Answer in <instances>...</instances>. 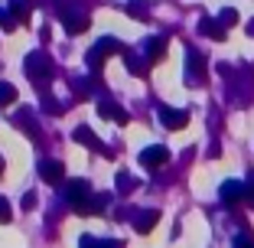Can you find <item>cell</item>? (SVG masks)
<instances>
[{
    "mask_svg": "<svg viewBox=\"0 0 254 248\" xmlns=\"http://www.w3.org/2000/svg\"><path fill=\"white\" fill-rule=\"evenodd\" d=\"M163 160H166V151H163V147H153V151L143 154V164H147V166H160Z\"/></svg>",
    "mask_w": 254,
    "mask_h": 248,
    "instance_id": "1",
    "label": "cell"
},
{
    "mask_svg": "<svg viewBox=\"0 0 254 248\" xmlns=\"http://www.w3.org/2000/svg\"><path fill=\"white\" fill-rule=\"evenodd\" d=\"M163 121L170 124V128H183L189 118H186V111H163Z\"/></svg>",
    "mask_w": 254,
    "mask_h": 248,
    "instance_id": "2",
    "label": "cell"
},
{
    "mask_svg": "<svg viewBox=\"0 0 254 248\" xmlns=\"http://www.w3.org/2000/svg\"><path fill=\"white\" fill-rule=\"evenodd\" d=\"M13 98H16V91L10 88V85H0V105H10Z\"/></svg>",
    "mask_w": 254,
    "mask_h": 248,
    "instance_id": "3",
    "label": "cell"
}]
</instances>
